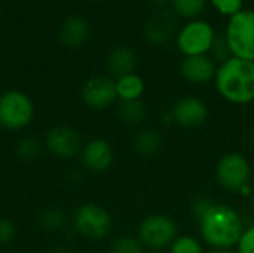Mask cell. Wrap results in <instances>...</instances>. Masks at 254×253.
Listing matches in <instances>:
<instances>
[{
  "label": "cell",
  "mask_w": 254,
  "mask_h": 253,
  "mask_svg": "<svg viewBox=\"0 0 254 253\" xmlns=\"http://www.w3.org/2000/svg\"><path fill=\"white\" fill-rule=\"evenodd\" d=\"M46 146L55 157L68 160L79 154L82 148V137L77 130L67 125H58L48 131Z\"/></svg>",
  "instance_id": "cell-13"
},
{
  "label": "cell",
  "mask_w": 254,
  "mask_h": 253,
  "mask_svg": "<svg viewBox=\"0 0 254 253\" xmlns=\"http://www.w3.org/2000/svg\"><path fill=\"white\" fill-rule=\"evenodd\" d=\"M118 116L129 127H140L147 118V107L143 100L121 101L118 107Z\"/></svg>",
  "instance_id": "cell-19"
},
{
  "label": "cell",
  "mask_w": 254,
  "mask_h": 253,
  "mask_svg": "<svg viewBox=\"0 0 254 253\" xmlns=\"http://www.w3.org/2000/svg\"><path fill=\"white\" fill-rule=\"evenodd\" d=\"M223 33L232 57L254 61V9H243L232 15Z\"/></svg>",
  "instance_id": "cell-6"
},
{
  "label": "cell",
  "mask_w": 254,
  "mask_h": 253,
  "mask_svg": "<svg viewBox=\"0 0 254 253\" xmlns=\"http://www.w3.org/2000/svg\"><path fill=\"white\" fill-rule=\"evenodd\" d=\"M170 115L173 118V124L177 127L195 130L207 124L210 118V107L207 101L198 95H183L173 103Z\"/></svg>",
  "instance_id": "cell-9"
},
{
  "label": "cell",
  "mask_w": 254,
  "mask_h": 253,
  "mask_svg": "<svg viewBox=\"0 0 254 253\" xmlns=\"http://www.w3.org/2000/svg\"><path fill=\"white\" fill-rule=\"evenodd\" d=\"M179 236L177 222L165 213L146 215L137 230V237L150 252H162L168 249Z\"/></svg>",
  "instance_id": "cell-4"
},
{
  "label": "cell",
  "mask_w": 254,
  "mask_h": 253,
  "mask_svg": "<svg viewBox=\"0 0 254 253\" xmlns=\"http://www.w3.org/2000/svg\"><path fill=\"white\" fill-rule=\"evenodd\" d=\"M55 253H70L67 249H63V248H60L58 251H55Z\"/></svg>",
  "instance_id": "cell-32"
},
{
  "label": "cell",
  "mask_w": 254,
  "mask_h": 253,
  "mask_svg": "<svg viewBox=\"0 0 254 253\" xmlns=\"http://www.w3.org/2000/svg\"><path fill=\"white\" fill-rule=\"evenodd\" d=\"M214 27L205 19L186 21L176 33V46L183 57L210 55L213 42L216 39Z\"/></svg>",
  "instance_id": "cell-5"
},
{
  "label": "cell",
  "mask_w": 254,
  "mask_h": 253,
  "mask_svg": "<svg viewBox=\"0 0 254 253\" xmlns=\"http://www.w3.org/2000/svg\"><path fill=\"white\" fill-rule=\"evenodd\" d=\"M214 88L222 100L232 106L254 103V61L231 57L219 64Z\"/></svg>",
  "instance_id": "cell-2"
},
{
  "label": "cell",
  "mask_w": 254,
  "mask_h": 253,
  "mask_svg": "<svg viewBox=\"0 0 254 253\" xmlns=\"http://www.w3.org/2000/svg\"><path fill=\"white\" fill-rule=\"evenodd\" d=\"M196 225L201 242L211 249L237 248L247 227L238 209L216 200L208 210L196 219Z\"/></svg>",
  "instance_id": "cell-1"
},
{
  "label": "cell",
  "mask_w": 254,
  "mask_h": 253,
  "mask_svg": "<svg viewBox=\"0 0 254 253\" xmlns=\"http://www.w3.org/2000/svg\"><path fill=\"white\" fill-rule=\"evenodd\" d=\"M219 64L210 55L183 57L179 66L182 78L192 85H205L214 82Z\"/></svg>",
  "instance_id": "cell-12"
},
{
  "label": "cell",
  "mask_w": 254,
  "mask_h": 253,
  "mask_svg": "<svg viewBox=\"0 0 254 253\" xmlns=\"http://www.w3.org/2000/svg\"><path fill=\"white\" fill-rule=\"evenodd\" d=\"M165 145L164 134L156 127H143L137 131L132 140V148L143 158L156 157Z\"/></svg>",
  "instance_id": "cell-15"
},
{
  "label": "cell",
  "mask_w": 254,
  "mask_h": 253,
  "mask_svg": "<svg viewBox=\"0 0 254 253\" xmlns=\"http://www.w3.org/2000/svg\"><path fill=\"white\" fill-rule=\"evenodd\" d=\"M137 61H138V58L132 48L116 46L115 49L110 51V54L107 57V67L113 76L122 78L125 75L135 73Z\"/></svg>",
  "instance_id": "cell-17"
},
{
  "label": "cell",
  "mask_w": 254,
  "mask_h": 253,
  "mask_svg": "<svg viewBox=\"0 0 254 253\" xmlns=\"http://www.w3.org/2000/svg\"><path fill=\"white\" fill-rule=\"evenodd\" d=\"M73 224L74 230L82 237L88 240H103L112 231L113 218L106 207L97 203H85L74 212Z\"/></svg>",
  "instance_id": "cell-7"
},
{
  "label": "cell",
  "mask_w": 254,
  "mask_h": 253,
  "mask_svg": "<svg viewBox=\"0 0 254 253\" xmlns=\"http://www.w3.org/2000/svg\"><path fill=\"white\" fill-rule=\"evenodd\" d=\"M207 253H237V251H234V249H211Z\"/></svg>",
  "instance_id": "cell-30"
},
{
  "label": "cell",
  "mask_w": 254,
  "mask_h": 253,
  "mask_svg": "<svg viewBox=\"0 0 254 253\" xmlns=\"http://www.w3.org/2000/svg\"><path fill=\"white\" fill-rule=\"evenodd\" d=\"M82 98L85 104L94 110H104L110 107L118 100L116 81L103 75L91 78L83 85Z\"/></svg>",
  "instance_id": "cell-11"
},
{
  "label": "cell",
  "mask_w": 254,
  "mask_h": 253,
  "mask_svg": "<svg viewBox=\"0 0 254 253\" xmlns=\"http://www.w3.org/2000/svg\"><path fill=\"white\" fill-rule=\"evenodd\" d=\"M60 37H61V42L68 48L82 46L89 37V25L86 19L79 15L68 16L61 25Z\"/></svg>",
  "instance_id": "cell-16"
},
{
  "label": "cell",
  "mask_w": 254,
  "mask_h": 253,
  "mask_svg": "<svg viewBox=\"0 0 254 253\" xmlns=\"http://www.w3.org/2000/svg\"><path fill=\"white\" fill-rule=\"evenodd\" d=\"M208 0H171V10L183 19H198L205 7Z\"/></svg>",
  "instance_id": "cell-20"
},
{
  "label": "cell",
  "mask_w": 254,
  "mask_h": 253,
  "mask_svg": "<svg viewBox=\"0 0 254 253\" xmlns=\"http://www.w3.org/2000/svg\"><path fill=\"white\" fill-rule=\"evenodd\" d=\"M149 3L152 4V7H153L155 10L170 9V7H171V0H149Z\"/></svg>",
  "instance_id": "cell-29"
},
{
  "label": "cell",
  "mask_w": 254,
  "mask_h": 253,
  "mask_svg": "<svg viewBox=\"0 0 254 253\" xmlns=\"http://www.w3.org/2000/svg\"><path fill=\"white\" fill-rule=\"evenodd\" d=\"M40 224L48 231L61 230L65 224V215L60 209H48L42 213Z\"/></svg>",
  "instance_id": "cell-25"
},
{
  "label": "cell",
  "mask_w": 254,
  "mask_h": 253,
  "mask_svg": "<svg viewBox=\"0 0 254 253\" xmlns=\"http://www.w3.org/2000/svg\"><path fill=\"white\" fill-rule=\"evenodd\" d=\"M235 249L237 253H254V224L246 227Z\"/></svg>",
  "instance_id": "cell-27"
},
{
  "label": "cell",
  "mask_w": 254,
  "mask_h": 253,
  "mask_svg": "<svg viewBox=\"0 0 254 253\" xmlns=\"http://www.w3.org/2000/svg\"><path fill=\"white\" fill-rule=\"evenodd\" d=\"M15 234H16L15 224L9 219H0V246L12 243Z\"/></svg>",
  "instance_id": "cell-28"
},
{
  "label": "cell",
  "mask_w": 254,
  "mask_h": 253,
  "mask_svg": "<svg viewBox=\"0 0 254 253\" xmlns=\"http://www.w3.org/2000/svg\"><path fill=\"white\" fill-rule=\"evenodd\" d=\"M177 30V15L170 7L155 10L153 15L146 21L143 34L149 43L155 46H164L173 37H176Z\"/></svg>",
  "instance_id": "cell-10"
},
{
  "label": "cell",
  "mask_w": 254,
  "mask_h": 253,
  "mask_svg": "<svg viewBox=\"0 0 254 253\" xmlns=\"http://www.w3.org/2000/svg\"><path fill=\"white\" fill-rule=\"evenodd\" d=\"M110 253H144V246L137 236L122 234L113 239L110 245Z\"/></svg>",
  "instance_id": "cell-22"
},
{
  "label": "cell",
  "mask_w": 254,
  "mask_h": 253,
  "mask_svg": "<svg viewBox=\"0 0 254 253\" xmlns=\"http://www.w3.org/2000/svg\"><path fill=\"white\" fill-rule=\"evenodd\" d=\"M149 253H162V252H149Z\"/></svg>",
  "instance_id": "cell-33"
},
{
  "label": "cell",
  "mask_w": 254,
  "mask_h": 253,
  "mask_svg": "<svg viewBox=\"0 0 254 253\" xmlns=\"http://www.w3.org/2000/svg\"><path fill=\"white\" fill-rule=\"evenodd\" d=\"M168 253H205V251L201 239L192 234H179L168 248Z\"/></svg>",
  "instance_id": "cell-21"
},
{
  "label": "cell",
  "mask_w": 254,
  "mask_h": 253,
  "mask_svg": "<svg viewBox=\"0 0 254 253\" xmlns=\"http://www.w3.org/2000/svg\"><path fill=\"white\" fill-rule=\"evenodd\" d=\"M34 115V106L21 91H6L0 95V125L7 130L27 127Z\"/></svg>",
  "instance_id": "cell-8"
},
{
  "label": "cell",
  "mask_w": 254,
  "mask_h": 253,
  "mask_svg": "<svg viewBox=\"0 0 254 253\" xmlns=\"http://www.w3.org/2000/svg\"><path fill=\"white\" fill-rule=\"evenodd\" d=\"M146 91L144 79L137 73H129L116 79V92L121 101L141 100Z\"/></svg>",
  "instance_id": "cell-18"
},
{
  "label": "cell",
  "mask_w": 254,
  "mask_h": 253,
  "mask_svg": "<svg viewBox=\"0 0 254 253\" xmlns=\"http://www.w3.org/2000/svg\"><path fill=\"white\" fill-rule=\"evenodd\" d=\"M115 160V152L112 145L106 139H94L83 146L82 161L85 169L92 173L107 171Z\"/></svg>",
  "instance_id": "cell-14"
},
{
  "label": "cell",
  "mask_w": 254,
  "mask_h": 253,
  "mask_svg": "<svg viewBox=\"0 0 254 253\" xmlns=\"http://www.w3.org/2000/svg\"><path fill=\"white\" fill-rule=\"evenodd\" d=\"M208 3L219 13L229 18L244 9V0H208Z\"/></svg>",
  "instance_id": "cell-26"
},
{
  "label": "cell",
  "mask_w": 254,
  "mask_h": 253,
  "mask_svg": "<svg viewBox=\"0 0 254 253\" xmlns=\"http://www.w3.org/2000/svg\"><path fill=\"white\" fill-rule=\"evenodd\" d=\"M249 201H250V206L254 209V192L250 195V197H249Z\"/></svg>",
  "instance_id": "cell-31"
},
{
  "label": "cell",
  "mask_w": 254,
  "mask_h": 253,
  "mask_svg": "<svg viewBox=\"0 0 254 253\" xmlns=\"http://www.w3.org/2000/svg\"><path fill=\"white\" fill-rule=\"evenodd\" d=\"M40 154V143L34 137H24L18 142L16 146V155L24 161H31L37 158Z\"/></svg>",
  "instance_id": "cell-23"
},
{
  "label": "cell",
  "mask_w": 254,
  "mask_h": 253,
  "mask_svg": "<svg viewBox=\"0 0 254 253\" xmlns=\"http://www.w3.org/2000/svg\"><path fill=\"white\" fill-rule=\"evenodd\" d=\"M217 185L231 194H240L249 198L254 192L253 166L250 160L238 151L223 154L214 167Z\"/></svg>",
  "instance_id": "cell-3"
},
{
  "label": "cell",
  "mask_w": 254,
  "mask_h": 253,
  "mask_svg": "<svg viewBox=\"0 0 254 253\" xmlns=\"http://www.w3.org/2000/svg\"><path fill=\"white\" fill-rule=\"evenodd\" d=\"M210 57H211L217 64H222V63H225L226 60H229V58L232 57L225 33L216 34V39H214L213 46H211V51H210Z\"/></svg>",
  "instance_id": "cell-24"
}]
</instances>
